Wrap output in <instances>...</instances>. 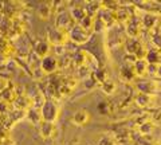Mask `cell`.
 Instances as JSON below:
<instances>
[{"label":"cell","mask_w":161,"mask_h":145,"mask_svg":"<svg viewBox=\"0 0 161 145\" xmlns=\"http://www.w3.org/2000/svg\"><path fill=\"white\" fill-rule=\"evenodd\" d=\"M59 112H60V109L58 106V103L55 101H53V99L44 101L42 108H40V114H42L43 122L55 124V121H57L58 117H59Z\"/></svg>","instance_id":"cell-1"},{"label":"cell","mask_w":161,"mask_h":145,"mask_svg":"<svg viewBox=\"0 0 161 145\" xmlns=\"http://www.w3.org/2000/svg\"><path fill=\"white\" fill-rule=\"evenodd\" d=\"M69 41V32L62 31L57 27H53L47 32V42L51 46H64Z\"/></svg>","instance_id":"cell-2"},{"label":"cell","mask_w":161,"mask_h":145,"mask_svg":"<svg viewBox=\"0 0 161 145\" xmlns=\"http://www.w3.org/2000/svg\"><path fill=\"white\" fill-rule=\"evenodd\" d=\"M125 46H126V54L134 55L137 59H144L145 55H147L145 46L140 39H129V41H126V43H125Z\"/></svg>","instance_id":"cell-3"},{"label":"cell","mask_w":161,"mask_h":145,"mask_svg":"<svg viewBox=\"0 0 161 145\" xmlns=\"http://www.w3.org/2000/svg\"><path fill=\"white\" fill-rule=\"evenodd\" d=\"M92 38V31H86L79 26H74L69 31V39L75 44H83L90 41Z\"/></svg>","instance_id":"cell-4"},{"label":"cell","mask_w":161,"mask_h":145,"mask_svg":"<svg viewBox=\"0 0 161 145\" xmlns=\"http://www.w3.org/2000/svg\"><path fill=\"white\" fill-rule=\"evenodd\" d=\"M75 22L73 20V18L70 16V14L69 12H59L57 15V18H55V27L59 28V30H62V31H66L69 32L70 30H71L75 24Z\"/></svg>","instance_id":"cell-5"},{"label":"cell","mask_w":161,"mask_h":145,"mask_svg":"<svg viewBox=\"0 0 161 145\" xmlns=\"http://www.w3.org/2000/svg\"><path fill=\"white\" fill-rule=\"evenodd\" d=\"M126 26V34L130 36V39H138L141 31H142V22H141L140 18L132 16L130 20L125 24Z\"/></svg>","instance_id":"cell-6"},{"label":"cell","mask_w":161,"mask_h":145,"mask_svg":"<svg viewBox=\"0 0 161 145\" xmlns=\"http://www.w3.org/2000/svg\"><path fill=\"white\" fill-rule=\"evenodd\" d=\"M58 66H59V61H58V58L54 55H48L40 61V69H42V71L44 74L55 73L58 70Z\"/></svg>","instance_id":"cell-7"},{"label":"cell","mask_w":161,"mask_h":145,"mask_svg":"<svg viewBox=\"0 0 161 145\" xmlns=\"http://www.w3.org/2000/svg\"><path fill=\"white\" fill-rule=\"evenodd\" d=\"M90 118H92V116H90V112L86 110V109H79V110H77L73 117H71V122L75 125V126H85L86 124H89Z\"/></svg>","instance_id":"cell-8"},{"label":"cell","mask_w":161,"mask_h":145,"mask_svg":"<svg viewBox=\"0 0 161 145\" xmlns=\"http://www.w3.org/2000/svg\"><path fill=\"white\" fill-rule=\"evenodd\" d=\"M14 109L16 110H22V112H28L32 106V98H30L24 94H20L16 97V99L14 101Z\"/></svg>","instance_id":"cell-9"},{"label":"cell","mask_w":161,"mask_h":145,"mask_svg":"<svg viewBox=\"0 0 161 145\" xmlns=\"http://www.w3.org/2000/svg\"><path fill=\"white\" fill-rule=\"evenodd\" d=\"M50 51H51V44H50L47 41H39L36 42L34 47V53L36 54V57L43 59L50 55Z\"/></svg>","instance_id":"cell-10"},{"label":"cell","mask_w":161,"mask_h":145,"mask_svg":"<svg viewBox=\"0 0 161 145\" xmlns=\"http://www.w3.org/2000/svg\"><path fill=\"white\" fill-rule=\"evenodd\" d=\"M119 78L122 79L124 82H133L137 75L134 73V69H133V64H126L125 63L122 67L119 69Z\"/></svg>","instance_id":"cell-11"},{"label":"cell","mask_w":161,"mask_h":145,"mask_svg":"<svg viewBox=\"0 0 161 145\" xmlns=\"http://www.w3.org/2000/svg\"><path fill=\"white\" fill-rule=\"evenodd\" d=\"M154 96L153 94H145V93H138L134 97V103L140 108H149L153 105Z\"/></svg>","instance_id":"cell-12"},{"label":"cell","mask_w":161,"mask_h":145,"mask_svg":"<svg viewBox=\"0 0 161 145\" xmlns=\"http://www.w3.org/2000/svg\"><path fill=\"white\" fill-rule=\"evenodd\" d=\"M18 96H19V94H18V92H16V87H15L14 85L9 82L8 87L4 90L2 94H0V99H2V101H4V102H8V103L12 105Z\"/></svg>","instance_id":"cell-13"},{"label":"cell","mask_w":161,"mask_h":145,"mask_svg":"<svg viewBox=\"0 0 161 145\" xmlns=\"http://www.w3.org/2000/svg\"><path fill=\"white\" fill-rule=\"evenodd\" d=\"M101 22H102L105 24V27H113L115 23V12L113 11H110V9H106V8H102L101 9Z\"/></svg>","instance_id":"cell-14"},{"label":"cell","mask_w":161,"mask_h":145,"mask_svg":"<svg viewBox=\"0 0 161 145\" xmlns=\"http://www.w3.org/2000/svg\"><path fill=\"white\" fill-rule=\"evenodd\" d=\"M132 16H133L132 12H130L129 8H126V7H119L117 11H115V22L121 23V24H126Z\"/></svg>","instance_id":"cell-15"},{"label":"cell","mask_w":161,"mask_h":145,"mask_svg":"<svg viewBox=\"0 0 161 145\" xmlns=\"http://www.w3.org/2000/svg\"><path fill=\"white\" fill-rule=\"evenodd\" d=\"M148 62L145 59H137L136 63L133 64V69H134V73L137 77H144L148 74Z\"/></svg>","instance_id":"cell-16"},{"label":"cell","mask_w":161,"mask_h":145,"mask_svg":"<svg viewBox=\"0 0 161 145\" xmlns=\"http://www.w3.org/2000/svg\"><path fill=\"white\" fill-rule=\"evenodd\" d=\"M26 118L30 122H32L35 125H40L43 122L42 114H40V109H36V108H31V109H30V110L26 113Z\"/></svg>","instance_id":"cell-17"},{"label":"cell","mask_w":161,"mask_h":145,"mask_svg":"<svg viewBox=\"0 0 161 145\" xmlns=\"http://www.w3.org/2000/svg\"><path fill=\"white\" fill-rule=\"evenodd\" d=\"M40 134L43 138H53L55 134V124L42 122L40 124Z\"/></svg>","instance_id":"cell-18"},{"label":"cell","mask_w":161,"mask_h":145,"mask_svg":"<svg viewBox=\"0 0 161 145\" xmlns=\"http://www.w3.org/2000/svg\"><path fill=\"white\" fill-rule=\"evenodd\" d=\"M144 59L149 64H161V50L156 48L152 51H147V55Z\"/></svg>","instance_id":"cell-19"},{"label":"cell","mask_w":161,"mask_h":145,"mask_svg":"<svg viewBox=\"0 0 161 145\" xmlns=\"http://www.w3.org/2000/svg\"><path fill=\"white\" fill-rule=\"evenodd\" d=\"M101 8H102V2H87L86 7H85V11H86V15L94 18Z\"/></svg>","instance_id":"cell-20"},{"label":"cell","mask_w":161,"mask_h":145,"mask_svg":"<svg viewBox=\"0 0 161 145\" xmlns=\"http://www.w3.org/2000/svg\"><path fill=\"white\" fill-rule=\"evenodd\" d=\"M69 14H70V16L73 18V20L77 22V23H79L85 16H86V11H85V8L83 7H79V6L70 8V12Z\"/></svg>","instance_id":"cell-21"},{"label":"cell","mask_w":161,"mask_h":145,"mask_svg":"<svg viewBox=\"0 0 161 145\" xmlns=\"http://www.w3.org/2000/svg\"><path fill=\"white\" fill-rule=\"evenodd\" d=\"M50 6H51L50 3H43L42 6L38 8V16L42 19V20H48L50 16H51L53 8L50 7Z\"/></svg>","instance_id":"cell-22"},{"label":"cell","mask_w":161,"mask_h":145,"mask_svg":"<svg viewBox=\"0 0 161 145\" xmlns=\"http://www.w3.org/2000/svg\"><path fill=\"white\" fill-rule=\"evenodd\" d=\"M141 22H142V27L144 28L152 30L156 26V23L158 22V19H157V16H154L153 14H147L142 19H141Z\"/></svg>","instance_id":"cell-23"},{"label":"cell","mask_w":161,"mask_h":145,"mask_svg":"<svg viewBox=\"0 0 161 145\" xmlns=\"http://www.w3.org/2000/svg\"><path fill=\"white\" fill-rule=\"evenodd\" d=\"M101 90L105 94H108V96H112V94L115 93V90H117V85L113 81H110V79H106L103 83H101Z\"/></svg>","instance_id":"cell-24"},{"label":"cell","mask_w":161,"mask_h":145,"mask_svg":"<svg viewBox=\"0 0 161 145\" xmlns=\"http://www.w3.org/2000/svg\"><path fill=\"white\" fill-rule=\"evenodd\" d=\"M137 87L140 90V93H145V94L154 93V83L153 82H140V83H137Z\"/></svg>","instance_id":"cell-25"},{"label":"cell","mask_w":161,"mask_h":145,"mask_svg":"<svg viewBox=\"0 0 161 145\" xmlns=\"http://www.w3.org/2000/svg\"><path fill=\"white\" fill-rule=\"evenodd\" d=\"M79 27H82L83 30H86V31H92V30L94 28V18L89 16V15H86L82 20H80L78 23Z\"/></svg>","instance_id":"cell-26"},{"label":"cell","mask_w":161,"mask_h":145,"mask_svg":"<svg viewBox=\"0 0 161 145\" xmlns=\"http://www.w3.org/2000/svg\"><path fill=\"white\" fill-rule=\"evenodd\" d=\"M92 78L94 79V82H98L101 85L108 79V74L105 73L103 70H95L94 73H92Z\"/></svg>","instance_id":"cell-27"},{"label":"cell","mask_w":161,"mask_h":145,"mask_svg":"<svg viewBox=\"0 0 161 145\" xmlns=\"http://www.w3.org/2000/svg\"><path fill=\"white\" fill-rule=\"evenodd\" d=\"M9 140H11V133H9V131L0 126V145H4L6 142H8Z\"/></svg>","instance_id":"cell-28"},{"label":"cell","mask_w":161,"mask_h":145,"mask_svg":"<svg viewBox=\"0 0 161 145\" xmlns=\"http://www.w3.org/2000/svg\"><path fill=\"white\" fill-rule=\"evenodd\" d=\"M11 110H12V105L0 99V116H8Z\"/></svg>","instance_id":"cell-29"},{"label":"cell","mask_w":161,"mask_h":145,"mask_svg":"<svg viewBox=\"0 0 161 145\" xmlns=\"http://www.w3.org/2000/svg\"><path fill=\"white\" fill-rule=\"evenodd\" d=\"M153 128H154V124L150 122V120H149V121L144 122L142 125H140V132L142 134H149L150 132L153 131Z\"/></svg>","instance_id":"cell-30"},{"label":"cell","mask_w":161,"mask_h":145,"mask_svg":"<svg viewBox=\"0 0 161 145\" xmlns=\"http://www.w3.org/2000/svg\"><path fill=\"white\" fill-rule=\"evenodd\" d=\"M98 145H118L117 140H115L114 137H110V136H105L99 140Z\"/></svg>","instance_id":"cell-31"},{"label":"cell","mask_w":161,"mask_h":145,"mask_svg":"<svg viewBox=\"0 0 161 145\" xmlns=\"http://www.w3.org/2000/svg\"><path fill=\"white\" fill-rule=\"evenodd\" d=\"M8 85H9V81H8V79H7L6 77L0 75V94H2L4 90L8 87Z\"/></svg>","instance_id":"cell-32"},{"label":"cell","mask_w":161,"mask_h":145,"mask_svg":"<svg viewBox=\"0 0 161 145\" xmlns=\"http://www.w3.org/2000/svg\"><path fill=\"white\" fill-rule=\"evenodd\" d=\"M152 122L154 125H160L161 124V110H157L152 116Z\"/></svg>","instance_id":"cell-33"},{"label":"cell","mask_w":161,"mask_h":145,"mask_svg":"<svg viewBox=\"0 0 161 145\" xmlns=\"http://www.w3.org/2000/svg\"><path fill=\"white\" fill-rule=\"evenodd\" d=\"M156 75L161 78V64H157V71H156Z\"/></svg>","instance_id":"cell-34"},{"label":"cell","mask_w":161,"mask_h":145,"mask_svg":"<svg viewBox=\"0 0 161 145\" xmlns=\"http://www.w3.org/2000/svg\"><path fill=\"white\" fill-rule=\"evenodd\" d=\"M6 61H7V58H6V57H4V55H2V54H0V64L6 63Z\"/></svg>","instance_id":"cell-35"},{"label":"cell","mask_w":161,"mask_h":145,"mask_svg":"<svg viewBox=\"0 0 161 145\" xmlns=\"http://www.w3.org/2000/svg\"><path fill=\"white\" fill-rule=\"evenodd\" d=\"M158 34H161V23H160V32Z\"/></svg>","instance_id":"cell-36"}]
</instances>
